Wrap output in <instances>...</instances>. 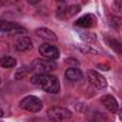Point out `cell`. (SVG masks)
Listing matches in <instances>:
<instances>
[{"mask_svg": "<svg viewBox=\"0 0 122 122\" xmlns=\"http://www.w3.org/2000/svg\"><path fill=\"white\" fill-rule=\"evenodd\" d=\"M60 6H59V9H57V12H56V15H57V17L59 19H62V20H65V19H71V17H73L75 15H78L79 12H81V6L79 5H72V6H68L66 3H59Z\"/></svg>", "mask_w": 122, "mask_h": 122, "instance_id": "cell-5", "label": "cell"}, {"mask_svg": "<svg viewBox=\"0 0 122 122\" xmlns=\"http://www.w3.org/2000/svg\"><path fill=\"white\" fill-rule=\"evenodd\" d=\"M98 68H102L103 71H108V65H98Z\"/></svg>", "mask_w": 122, "mask_h": 122, "instance_id": "cell-21", "label": "cell"}, {"mask_svg": "<svg viewBox=\"0 0 122 122\" xmlns=\"http://www.w3.org/2000/svg\"><path fill=\"white\" fill-rule=\"evenodd\" d=\"M29 73V68L27 66H25V68H22V69H19L16 73H15V79H17V81H20V79H23L26 75Z\"/></svg>", "mask_w": 122, "mask_h": 122, "instance_id": "cell-19", "label": "cell"}, {"mask_svg": "<svg viewBox=\"0 0 122 122\" xmlns=\"http://www.w3.org/2000/svg\"><path fill=\"white\" fill-rule=\"evenodd\" d=\"M89 121H91V122H109L108 116L103 115L102 112H93V113L89 116Z\"/></svg>", "mask_w": 122, "mask_h": 122, "instance_id": "cell-15", "label": "cell"}, {"mask_svg": "<svg viewBox=\"0 0 122 122\" xmlns=\"http://www.w3.org/2000/svg\"><path fill=\"white\" fill-rule=\"evenodd\" d=\"M0 83H2V78H0Z\"/></svg>", "mask_w": 122, "mask_h": 122, "instance_id": "cell-23", "label": "cell"}, {"mask_svg": "<svg viewBox=\"0 0 122 122\" xmlns=\"http://www.w3.org/2000/svg\"><path fill=\"white\" fill-rule=\"evenodd\" d=\"M88 81L96 88V89H105L106 88V81L102 75H99V72L96 71H88Z\"/></svg>", "mask_w": 122, "mask_h": 122, "instance_id": "cell-8", "label": "cell"}, {"mask_svg": "<svg viewBox=\"0 0 122 122\" xmlns=\"http://www.w3.org/2000/svg\"><path fill=\"white\" fill-rule=\"evenodd\" d=\"M79 49H81L83 53H91V55H98V53H99L98 49H93V47H91L89 45H82V46H79Z\"/></svg>", "mask_w": 122, "mask_h": 122, "instance_id": "cell-18", "label": "cell"}, {"mask_svg": "<svg viewBox=\"0 0 122 122\" xmlns=\"http://www.w3.org/2000/svg\"><path fill=\"white\" fill-rule=\"evenodd\" d=\"M39 53L42 55V57H45L46 60H52V62L59 57V49L52 43H42L39 47Z\"/></svg>", "mask_w": 122, "mask_h": 122, "instance_id": "cell-6", "label": "cell"}, {"mask_svg": "<svg viewBox=\"0 0 122 122\" xmlns=\"http://www.w3.org/2000/svg\"><path fill=\"white\" fill-rule=\"evenodd\" d=\"M0 32H7V33H22V35H27V30L25 27H22L17 23H12L7 20H2L0 19Z\"/></svg>", "mask_w": 122, "mask_h": 122, "instance_id": "cell-7", "label": "cell"}, {"mask_svg": "<svg viewBox=\"0 0 122 122\" xmlns=\"http://www.w3.org/2000/svg\"><path fill=\"white\" fill-rule=\"evenodd\" d=\"M65 76H66L68 81L78 82V81L82 79V72H81V69H78V68H69V69H66Z\"/></svg>", "mask_w": 122, "mask_h": 122, "instance_id": "cell-13", "label": "cell"}, {"mask_svg": "<svg viewBox=\"0 0 122 122\" xmlns=\"http://www.w3.org/2000/svg\"><path fill=\"white\" fill-rule=\"evenodd\" d=\"M81 39L83 42H88V43H95L96 42V36L93 33H89V32H82L81 33Z\"/></svg>", "mask_w": 122, "mask_h": 122, "instance_id": "cell-17", "label": "cell"}, {"mask_svg": "<svg viewBox=\"0 0 122 122\" xmlns=\"http://www.w3.org/2000/svg\"><path fill=\"white\" fill-rule=\"evenodd\" d=\"M30 82L35 86H39L40 89H43L47 93H57L60 89V83L59 79L56 76L52 75H42V73H35L30 78Z\"/></svg>", "mask_w": 122, "mask_h": 122, "instance_id": "cell-1", "label": "cell"}, {"mask_svg": "<svg viewBox=\"0 0 122 122\" xmlns=\"http://www.w3.org/2000/svg\"><path fill=\"white\" fill-rule=\"evenodd\" d=\"M32 69L36 73H42V75H49V72L56 69V63H53L52 60H46V59H36L32 63Z\"/></svg>", "mask_w": 122, "mask_h": 122, "instance_id": "cell-4", "label": "cell"}, {"mask_svg": "<svg viewBox=\"0 0 122 122\" xmlns=\"http://www.w3.org/2000/svg\"><path fill=\"white\" fill-rule=\"evenodd\" d=\"M101 103L111 112V113H116L118 109H119V105H118V101L112 96V95H105L101 98Z\"/></svg>", "mask_w": 122, "mask_h": 122, "instance_id": "cell-9", "label": "cell"}, {"mask_svg": "<svg viewBox=\"0 0 122 122\" xmlns=\"http://www.w3.org/2000/svg\"><path fill=\"white\" fill-rule=\"evenodd\" d=\"M93 25H95V17H93L92 15H85V16L79 17V19L76 20V23H75V26H78V27H85V29L92 27Z\"/></svg>", "mask_w": 122, "mask_h": 122, "instance_id": "cell-11", "label": "cell"}, {"mask_svg": "<svg viewBox=\"0 0 122 122\" xmlns=\"http://www.w3.org/2000/svg\"><path fill=\"white\" fill-rule=\"evenodd\" d=\"M32 45H33L32 40H30V37H27V36H22V37H19V39L15 42V47H16L17 52H27V50H30V49L33 47Z\"/></svg>", "mask_w": 122, "mask_h": 122, "instance_id": "cell-10", "label": "cell"}, {"mask_svg": "<svg viewBox=\"0 0 122 122\" xmlns=\"http://www.w3.org/2000/svg\"><path fill=\"white\" fill-rule=\"evenodd\" d=\"M2 116H5V115H3V111L0 109V118H2Z\"/></svg>", "mask_w": 122, "mask_h": 122, "instance_id": "cell-22", "label": "cell"}, {"mask_svg": "<svg viewBox=\"0 0 122 122\" xmlns=\"http://www.w3.org/2000/svg\"><path fill=\"white\" fill-rule=\"evenodd\" d=\"M39 37H42V39H45V40H50V42H56V35L52 32V30H49V29H46V27H39V29H36V32H35Z\"/></svg>", "mask_w": 122, "mask_h": 122, "instance_id": "cell-12", "label": "cell"}, {"mask_svg": "<svg viewBox=\"0 0 122 122\" xmlns=\"http://www.w3.org/2000/svg\"><path fill=\"white\" fill-rule=\"evenodd\" d=\"M19 106H20L22 109H25V111L30 112V113H36V112H39V111L42 109L43 103H42V101H40L39 98L29 95V96H25V98L20 101Z\"/></svg>", "mask_w": 122, "mask_h": 122, "instance_id": "cell-3", "label": "cell"}, {"mask_svg": "<svg viewBox=\"0 0 122 122\" xmlns=\"http://www.w3.org/2000/svg\"><path fill=\"white\" fill-rule=\"evenodd\" d=\"M113 6H115V9H116V10H119V9H121V6H122V2H121V0H118V2H115V3H113Z\"/></svg>", "mask_w": 122, "mask_h": 122, "instance_id": "cell-20", "label": "cell"}, {"mask_svg": "<svg viewBox=\"0 0 122 122\" xmlns=\"http://www.w3.org/2000/svg\"><path fill=\"white\" fill-rule=\"evenodd\" d=\"M105 40H106V43H108V45H109V46H111L116 53H118V55H121V53H122V47H121V43H119L118 40H115V39H112V37H111V39H109V37H106Z\"/></svg>", "mask_w": 122, "mask_h": 122, "instance_id": "cell-16", "label": "cell"}, {"mask_svg": "<svg viewBox=\"0 0 122 122\" xmlns=\"http://www.w3.org/2000/svg\"><path fill=\"white\" fill-rule=\"evenodd\" d=\"M0 66L2 68H15L16 66V59L12 57V56H3V57H0Z\"/></svg>", "mask_w": 122, "mask_h": 122, "instance_id": "cell-14", "label": "cell"}, {"mask_svg": "<svg viewBox=\"0 0 122 122\" xmlns=\"http://www.w3.org/2000/svg\"><path fill=\"white\" fill-rule=\"evenodd\" d=\"M47 118L53 122H62L72 118V112L63 106H50L47 109Z\"/></svg>", "mask_w": 122, "mask_h": 122, "instance_id": "cell-2", "label": "cell"}]
</instances>
